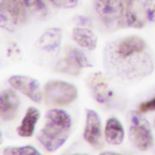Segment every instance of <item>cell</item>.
I'll use <instances>...</instances> for the list:
<instances>
[{
	"label": "cell",
	"mask_w": 155,
	"mask_h": 155,
	"mask_svg": "<svg viewBox=\"0 0 155 155\" xmlns=\"http://www.w3.org/2000/svg\"><path fill=\"white\" fill-rule=\"evenodd\" d=\"M45 120V126L37 138L38 142L52 153L59 149L69 138L71 118L65 111L52 108L47 111Z\"/></svg>",
	"instance_id": "cell-1"
},
{
	"label": "cell",
	"mask_w": 155,
	"mask_h": 155,
	"mask_svg": "<svg viewBox=\"0 0 155 155\" xmlns=\"http://www.w3.org/2000/svg\"><path fill=\"white\" fill-rule=\"evenodd\" d=\"M46 12L43 0H2V27L14 31L31 17H42Z\"/></svg>",
	"instance_id": "cell-2"
},
{
	"label": "cell",
	"mask_w": 155,
	"mask_h": 155,
	"mask_svg": "<svg viewBox=\"0 0 155 155\" xmlns=\"http://www.w3.org/2000/svg\"><path fill=\"white\" fill-rule=\"evenodd\" d=\"M112 51L114 52V58L120 59L118 63L122 64L126 62V70L129 71H139L144 70V67H140L134 61H130L134 55L142 54L145 51V42L139 36H128L123 40H121L118 43L113 45Z\"/></svg>",
	"instance_id": "cell-3"
},
{
	"label": "cell",
	"mask_w": 155,
	"mask_h": 155,
	"mask_svg": "<svg viewBox=\"0 0 155 155\" xmlns=\"http://www.w3.org/2000/svg\"><path fill=\"white\" fill-rule=\"evenodd\" d=\"M140 113L134 111L129 113V140L137 149L147 151L154 145V137L149 122Z\"/></svg>",
	"instance_id": "cell-4"
},
{
	"label": "cell",
	"mask_w": 155,
	"mask_h": 155,
	"mask_svg": "<svg viewBox=\"0 0 155 155\" xmlns=\"http://www.w3.org/2000/svg\"><path fill=\"white\" fill-rule=\"evenodd\" d=\"M78 96V89L65 81L53 80L45 85V100L47 105L64 106L71 104Z\"/></svg>",
	"instance_id": "cell-5"
},
{
	"label": "cell",
	"mask_w": 155,
	"mask_h": 155,
	"mask_svg": "<svg viewBox=\"0 0 155 155\" xmlns=\"http://www.w3.org/2000/svg\"><path fill=\"white\" fill-rule=\"evenodd\" d=\"M129 4L124 0H95V9L105 25L120 26Z\"/></svg>",
	"instance_id": "cell-6"
},
{
	"label": "cell",
	"mask_w": 155,
	"mask_h": 155,
	"mask_svg": "<svg viewBox=\"0 0 155 155\" xmlns=\"http://www.w3.org/2000/svg\"><path fill=\"white\" fill-rule=\"evenodd\" d=\"M9 84L12 89L20 91L33 102H41L42 92L40 89V83L33 78L25 75H12L9 79Z\"/></svg>",
	"instance_id": "cell-7"
},
{
	"label": "cell",
	"mask_w": 155,
	"mask_h": 155,
	"mask_svg": "<svg viewBox=\"0 0 155 155\" xmlns=\"http://www.w3.org/2000/svg\"><path fill=\"white\" fill-rule=\"evenodd\" d=\"M87 86L92 97L99 104H107L113 97V92L102 73H92L87 78Z\"/></svg>",
	"instance_id": "cell-8"
},
{
	"label": "cell",
	"mask_w": 155,
	"mask_h": 155,
	"mask_svg": "<svg viewBox=\"0 0 155 155\" xmlns=\"http://www.w3.org/2000/svg\"><path fill=\"white\" fill-rule=\"evenodd\" d=\"M101 121L99 114L92 110L86 111V123L84 129V138L92 148H101Z\"/></svg>",
	"instance_id": "cell-9"
},
{
	"label": "cell",
	"mask_w": 155,
	"mask_h": 155,
	"mask_svg": "<svg viewBox=\"0 0 155 155\" xmlns=\"http://www.w3.org/2000/svg\"><path fill=\"white\" fill-rule=\"evenodd\" d=\"M14 90L8 89L2 92V97H0V114H2L3 121H12L17 116V110H18V106H20V99H18V96Z\"/></svg>",
	"instance_id": "cell-10"
},
{
	"label": "cell",
	"mask_w": 155,
	"mask_h": 155,
	"mask_svg": "<svg viewBox=\"0 0 155 155\" xmlns=\"http://www.w3.org/2000/svg\"><path fill=\"white\" fill-rule=\"evenodd\" d=\"M105 139L111 145H120L124 139V129L120 120L111 117L106 122L105 127Z\"/></svg>",
	"instance_id": "cell-11"
},
{
	"label": "cell",
	"mask_w": 155,
	"mask_h": 155,
	"mask_svg": "<svg viewBox=\"0 0 155 155\" xmlns=\"http://www.w3.org/2000/svg\"><path fill=\"white\" fill-rule=\"evenodd\" d=\"M71 37L78 46H80L81 48H85V49H89V51L95 49L96 45H97V37H96V35L91 30L85 28V27L74 28L71 32Z\"/></svg>",
	"instance_id": "cell-12"
},
{
	"label": "cell",
	"mask_w": 155,
	"mask_h": 155,
	"mask_svg": "<svg viewBox=\"0 0 155 155\" xmlns=\"http://www.w3.org/2000/svg\"><path fill=\"white\" fill-rule=\"evenodd\" d=\"M38 118H40V112H38L37 108L35 107H30L24 118L20 123V126L17 127V134L20 135V137H31L35 132V127L38 122Z\"/></svg>",
	"instance_id": "cell-13"
},
{
	"label": "cell",
	"mask_w": 155,
	"mask_h": 155,
	"mask_svg": "<svg viewBox=\"0 0 155 155\" xmlns=\"http://www.w3.org/2000/svg\"><path fill=\"white\" fill-rule=\"evenodd\" d=\"M62 41V32L59 28H48L38 41V46L47 52H54L58 49Z\"/></svg>",
	"instance_id": "cell-14"
},
{
	"label": "cell",
	"mask_w": 155,
	"mask_h": 155,
	"mask_svg": "<svg viewBox=\"0 0 155 155\" xmlns=\"http://www.w3.org/2000/svg\"><path fill=\"white\" fill-rule=\"evenodd\" d=\"M57 69L59 71H62V73H67V74H70V75H79L80 71H81L80 70L81 67L74 59H71L69 55H67L64 59H62L59 63H58Z\"/></svg>",
	"instance_id": "cell-15"
},
{
	"label": "cell",
	"mask_w": 155,
	"mask_h": 155,
	"mask_svg": "<svg viewBox=\"0 0 155 155\" xmlns=\"http://www.w3.org/2000/svg\"><path fill=\"white\" fill-rule=\"evenodd\" d=\"M143 26V21H140L137 14H135L132 8H130V4L128 5L122 20H121V24H120V27H135V28H139Z\"/></svg>",
	"instance_id": "cell-16"
},
{
	"label": "cell",
	"mask_w": 155,
	"mask_h": 155,
	"mask_svg": "<svg viewBox=\"0 0 155 155\" xmlns=\"http://www.w3.org/2000/svg\"><path fill=\"white\" fill-rule=\"evenodd\" d=\"M4 155H38L40 151L31 145L25 147H8L3 150Z\"/></svg>",
	"instance_id": "cell-17"
},
{
	"label": "cell",
	"mask_w": 155,
	"mask_h": 155,
	"mask_svg": "<svg viewBox=\"0 0 155 155\" xmlns=\"http://www.w3.org/2000/svg\"><path fill=\"white\" fill-rule=\"evenodd\" d=\"M68 55L71 58V59H74L81 68H90L91 67V63L89 62L87 57L80 49H78V48H69Z\"/></svg>",
	"instance_id": "cell-18"
},
{
	"label": "cell",
	"mask_w": 155,
	"mask_h": 155,
	"mask_svg": "<svg viewBox=\"0 0 155 155\" xmlns=\"http://www.w3.org/2000/svg\"><path fill=\"white\" fill-rule=\"evenodd\" d=\"M144 11H145V16L150 22L155 21V0H145L144 2Z\"/></svg>",
	"instance_id": "cell-19"
},
{
	"label": "cell",
	"mask_w": 155,
	"mask_h": 155,
	"mask_svg": "<svg viewBox=\"0 0 155 155\" xmlns=\"http://www.w3.org/2000/svg\"><path fill=\"white\" fill-rule=\"evenodd\" d=\"M52 4L61 9H71L78 5V0H51Z\"/></svg>",
	"instance_id": "cell-20"
},
{
	"label": "cell",
	"mask_w": 155,
	"mask_h": 155,
	"mask_svg": "<svg viewBox=\"0 0 155 155\" xmlns=\"http://www.w3.org/2000/svg\"><path fill=\"white\" fill-rule=\"evenodd\" d=\"M139 110L142 113H145V112H150V111H155V97L145 101V102H142L140 106H139Z\"/></svg>",
	"instance_id": "cell-21"
},
{
	"label": "cell",
	"mask_w": 155,
	"mask_h": 155,
	"mask_svg": "<svg viewBox=\"0 0 155 155\" xmlns=\"http://www.w3.org/2000/svg\"><path fill=\"white\" fill-rule=\"evenodd\" d=\"M124 2H127V3H132L133 0H124Z\"/></svg>",
	"instance_id": "cell-22"
}]
</instances>
